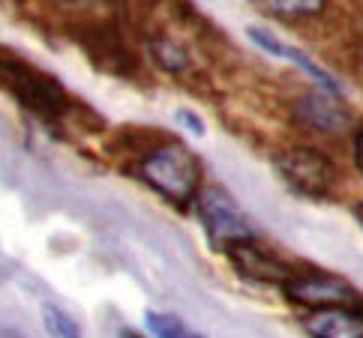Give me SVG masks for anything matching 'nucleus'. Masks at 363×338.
<instances>
[{
    "instance_id": "1",
    "label": "nucleus",
    "mask_w": 363,
    "mask_h": 338,
    "mask_svg": "<svg viewBox=\"0 0 363 338\" xmlns=\"http://www.w3.org/2000/svg\"><path fill=\"white\" fill-rule=\"evenodd\" d=\"M138 177L172 204H189L201 192V162L180 141H165L138 162Z\"/></svg>"
},
{
    "instance_id": "2",
    "label": "nucleus",
    "mask_w": 363,
    "mask_h": 338,
    "mask_svg": "<svg viewBox=\"0 0 363 338\" xmlns=\"http://www.w3.org/2000/svg\"><path fill=\"white\" fill-rule=\"evenodd\" d=\"M0 75L9 84L12 96L28 111H33L36 117H43L48 123L60 120V117H67L75 108V102L69 99V93L63 90V84L55 75L43 72L40 66H30V63H24L16 54L0 57Z\"/></svg>"
},
{
    "instance_id": "3",
    "label": "nucleus",
    "mask_w": 363,
    "mask_h": 338,
    "mask_svg": "<svg viewBox=\"0 0 363 338\" xmlns=\"http://www.w3.org/2000/svg\"><path fill=\"white\" fill-rule=\"evenodd\" d=\"M199 213H201V225L207 231V237L219 249H231L238 243H255L252 222L223 189L199 192Z\"/></svg>"
},
{
    "instance_id": "4",
    "label": "nucleus",
    "mask_w": 363,
    "mask_h": 338,
    "mask_svg": "<svg viewBox=\"0 0 363 338\" xmlns=\"http://www.w3.org/2000/svg\"><path fill=\"white\" fill-rule=\"evenodd\" d=\"M277 171L294 192L324 198L336 183V168L324 153L313 147H289L277 156Z\"/></svg>"
},
{
    "instance_id": "5",
    "label": "nucleus",
    "mask_w": 363,
    "mask_h": 338,
    "mask_svg": "<svg viewBox=\"0 0 363 338\" xmlns=\"http://www.w3.org/2000/svg\"><path fill=\"white\" fill-rule=\"evenodd\" d=\"M285 296L291 303L313 308V311H328V308H342V311H357L360 296L348 281L336 276H324V272H309V276H294L285 284Z\"/></svg>"
},
{
    "instance_id": "6",
    "label": "nucleus",
    "mask_w": 363,
    "mask_h": 338,
    "mask_svg": "<svg viewBox=\"0 0 363 338\" xmlns=\"http://www.w3.org/2000/svg\"><path fill=\"white\" fill-rule=\"evenodd\" d=\"M72 39L79 42L90 63L102 72H111V75H129L135 72V60H133V51L126 48L123 36L108 28V24H84L72 33Z\"/></svg>"
},
{
    "instance_id": "7",
    "label": "nucleus",
    "mask_w": 363,
    "mask_h": 338,
    "mask_svg": "<svg viewBox=\"0 0 363 338\" xmlns=\"http://www.w3.org/2000/svg\"><path fill=\"white\" fill-rule=\"evenodd\" d=\"M294 117L303 126L315 129V132L324 135H336L345 132L352 126V111L342 105V99L336 93H328V90H313L294 102Z\"/></svg>"
},
{
    "instance_id": "8",
    "label": "nucleus",
    "mask_w": 363,
    "mask_h": 338,
    "mask_svg": "<svg viewBox=\"0 0 363 338\" xmlns=\"http://www.w3.org/2000/svg\"><path fill=\"white\" fill-rule=\"evenodd\" d=\"M235 269L243 279L258 281V284H289L294 279V272L285 267L282 261H277L274 255H267L264 249H258L255 243H238L225 249Z\"/></svg>"
},
{
    "instance_id": "9",
    "label": "nucleus",
    "mask_w": 363,
    "mask_h": 338,
    "mask_svg": "<svg viewBox=\"0 0 363 338\" xmlns=\"http://www.w3.org/2000/svg\"><path fill=\"white\" fill-rule=\"evenodd\" d=\"M250 33V39L258 45V48H264L267 54H274V57H282V60H289L291 66H297L301 72H306L313 81L321 87V90H328V93H336L340 96V84H336V78L328 72V69H321L318 63L309 57V54H303V51H297L294 45H289V42H282V39H277L270 30H264V28H250L246 30Z\"/></svg>"
},
{
    "instance_id": "10",
    "label": "nucleus",
    "mask_w": 363,
    "mask_h": 338,
    "mask_svg": "<svg viewBox=\"0 0 363 338\" xmlns=\"http://www.w3.org/2000/svg\"><path fill=\"white\" fill-rule=\"evenodd\" d=\"M303 330L313 338H363V323L354 317V311L342 308L313 311L303 320Z\"/></svg>"
},
{
    "instance_id": "11",
    "label": "nucleus",
    "mask_w": 363,
    "mask_h": 338,
    "mask_svg": "<svg viewBox=\"0 0 363 338\" xmlns=\"http://www.w3.org/2000/svg\"><path fill=\"white\" fill-rule=\"evenodd\" d=\"M147 327L157 338H204L199 335L196 330H189L184 320L174 317V315H157V311H150L147 315Z\"/></svg>"
},
{
    "instance_id": "12",
    "label": "nucleus",
    "mask_w": 363,
    "mask_h": 338,
    "mask_svg": "<svg viewBox=\"0 0 363 338\" xmlns=\"http://www.w3.org/2000/svg\"><path fill=\"white\" fill-rule=\"evenodd\" d=\"M282 18H313L324 9V0H264Z\"/></svg>"
},
{
    "instance_id": "13",
    "label": "nucleus",
    "mask_w": 363,
    "mask_h": 338,
    "mask_svg": "<svg viewBox=\"0 0 363 338\" xmlns=\"http://www.w3.org/2000/svg\"><path fill=\"white\" fill-rule=\"evenodd\" d=\"M150 51H153V60L160 63L162 69L168 72H180V69H186V51L174 45V42H168V39H157V42H150Z\"/></svg>"
},
{
    "instance_id": "14",
    "label": "nucleus",
    "mask_w": 363,
    "mask_h": 338,
    "mask_svg": "<svg viewBox=\"0 0 363 338\" xmlns=\"http://www.w3.org/2000/svg\"><path fill=\"white\" fill-rule=\"evenodd\" d=\"M45 323L57 338H79V327L57 308H45Z\"/></svg>"
},
{
    "instance_id": "15",
    "label": "nucleus",
    "mask_w": 363,
    "mask_h": 338,
    "mask_svg": "<svg viewBox=\"0 0 363 338\" xmlns=\"http://www.w3.org/2000/svg\"><path fill=\"white\" fill-rule=\"evenodd\" d=\"M177 120H180V123H186L192 135H201V132H204V123H201L192 111H177Z\"/></svg>"
},
{
    "instance_id": "16",
    "label": "nucleus",
    "mask_w": 363,
    "mask_h": 338,
    "mask_svg": "<svg viewBox=\"0 0 363 338\" xmlns=\"http://www.w3.org/2000/svg\"><path fill=\"white\" fill-rule=\"evenodd\" d=\"M354 162L360 165V171H363V129H360L357 138H354Z\"/></svg>"
},
{
    "instance_id": "17",
    "label": "nucleus",
    "mask_w": 363,
    "mask_h": 338,
    "mask_svg": "<svg viewBox=\"0 0 363 338\" xmlns=\"http://www.w3.org/2000/svg\"><path fill=\"white\" fill-rule=\"evenodd\" d=\"M354 216H357V222H360V225H363V201H360V204H357V206H354Z\"/></svg>"
},
{
    "instance_id": "18",
    "label": "nucleus",
    "mask_w": 363,
    "mask_h": 338,
    "mask_svg": "<svg viewBox=\"0 0 363 338\" xmlns=\"http://www.w3.org/2000/svg\"><path fill=\"white\" fill-rule=\"evenodd\" d=\"M121 338H145V335H138V332H129V330H126V332H121Z\"/></svg>"
}]
</instances>
